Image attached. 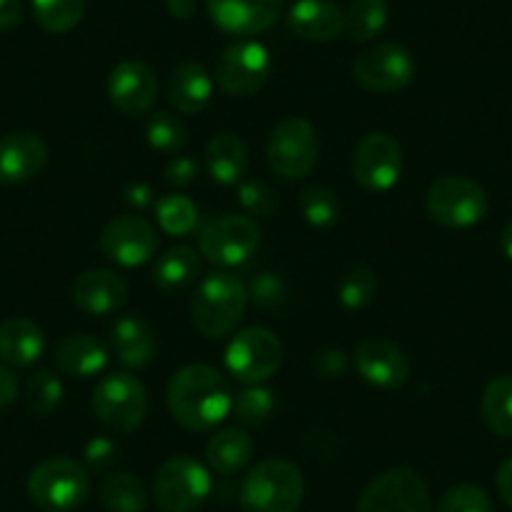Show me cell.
<instances>
[{"label": "cell", "instance_id": "obj_1", "mask_svg": "<svg viewBox=\"0 0 512 512\" xmlns=\"http://www.w3.org/2000/svg\"><path fill=\"white\" fill-rule=\"evenodd\" d=\"M234 392L224 374L209 364H186L166 387L171 417L184 430L209 432L231 415Z\"/></svg>", "mask_w": 512, "mask_h": 512}, {"label": "cell", "instance_id": "obj_2", "mask_svg": "<svg viewBox=\"0 0 512 512\" xmlns=\"http://www.w3.org/2000/svg\"><path fill=\"white\" fill-rule=\"evenodd\" d=\"M249 289L236 274L214 272L204 277L191 299V322L206 339L229 337L244 319Z\"/></svg>", "mask_w": 512, "mask_h": 512}, {"label": "cell", "instance_id": "obj_3", "mask_svg": "<svg viewBox=\"0 0 512 512\" xmlns=\"http://www.w3.org/2000/svg\"><path fill=\"white\" fill-rule=\"evenodd\" d=\"M302 497V470L284 457L256 462L239 485L241 512H297Z\"/></svg>", "mask_w": 512, "mask_h": 512}, {"label": "cell", "instance_id": "obj_4", "mask_svg": "<svg viewBox=\"0 0 512 512\" xmlns=\"http://www.w3.org/2000/svg\"><path fill=\"white\" fill-rule=\"evenodd\" d=\"M28 495L46 512H73L91 495V477L71 457H48L28 475Z\"/></svg>", "mask_w": 512, "mask_h": 512}, {"label": "cell", "instance_id": "obj_5", "mask_svg": "<svg viewBox=\"0 0 512 512\" xmlns=\"http://www.w3.org/2000/svg\"><path fill=\"white\" fill-rule=\"evenodd\" d=\"M91 407L103 427L128 435L144 425L149 395L144 382L131 372H111L98 379L93 387Z\"/></svg>", "mask_w": 512, "mask_h": 512}, {"label": "cell", "instance_id": "obj_6", "mask_svg": "<svg viewBox=\"0 0 512 512\" xmlns=\"http://www.w3.org/2000/svg\"><path fill=\"white\" fill-rule=\"evenodd\" d=\"M319 161V136L302 116H287L272 128L267 141V164L279 179H307Z\"/></svg>", "mask_w": 512, "mask_h": 512}, {"label": "cell", "instance_id": "obj_7", "mask_svg": "<svg viewBox=\"0 0 512 512\" xmlns=\"http://www.w3.org/2000/svg\"><path fill=\"white\" fill-rule=\"evenodd\" d=\"M425 209L445 229H470L487 214V194L467 176H440L427 189Z\"/></svg>", "mask_w": 512, "mask_h": 512}, {"label": "cell", "instance_id": "obj_8", "mask_svg": "<svg viewBox=\"0 0 512 512\" xmlns=\"http://www.w3.org/2000/svg\"><path fill=\"white\" fill-rule=\"evenodd\" d=\"M151 495L161 512H194L209 500L211 472L189 455L169 457L156 472Z\"/></svg>", "mask_w": 512, "mask_h": 512}, {"label": "cell", "instance_id": "obj_9", "mask_svg": "<svg viewBox=\"0 0 512 512\" xmlns=\"http://www.w3.org/2000/svg\"><path fill=\"white\" fill-rule=\"evenodd\" d=\"M262 244V229L249 214L211 219L199 234V254L216 267H241Z\"/></svg>", "mask_w": 512, "mask_h": 512}, {"label": "cell", "instance_id": "obj_10", "mask_svg": "<svg viewBox=\"0 0 512 512\" xmlns=\"http://www.w3.org/2000/svg\"><path fill=\"white\" fill-rule=\"evenodd\" d=\"M282 357V342H279V337L272 329L249 327L231 337L224 362L236 382L264 384L282 367Z\"/></svg>", "mask_w": 512, "mask_h": 512}, {"label": "cell", "instance_id": "obj_11", "mask_svg": "<svg viewBox=\"0 0 512 512\" xmlns=\"http://www.w3.org/2000/svg\"><path fill=\"white\" fill-rule=\"evenodd\" d=\"M357 512H435V505L422 475L410 467H395L364 487Z\"/></svg>", "mask_w": 512, "mask_h": 512}, {"label": "cell", "instance_id": "obj_12", "mask_svg": "<svg viewBox=\"0 0 512 512\" xmlns=\"http://www.w3.org/2000/svg\"><path fill=\"white\" fill-rule=\"evenodd\" d=\"M352 76L369 93H397L417 76V61L402 43L384 41L354 58Z\"/></svg>", "mask_w": 512, "mask_h": 512}, {"label": "cell", "instance_id": "obj_13", "mask_svg": "<svg viewBox=\"0 0 512 512\" xmlns=\"http://www.w3.org/2000/svg\"><path fill=\"white\" fill-rule=\"evenodd\" d=\"M405 169V154L395 136L372 131L357 144L352 154V176L364 191L384 194L395 189Z\"/></svg>", "mask_w": 512, "mask_h": 512}, {"label": "cell", "instance_id": "obj_14", "mask_svg": "<svg viewBox=\"0 0 512 512\" xmlns=\"http://www.w3.org/2000/svg\"><path fill=\"white\" fill-rule=\"evenodd\" d=\"M98 249L108 262L134 269L151 262L159 249V231L149 219L123 214L108 221L98 236Z\"/></svg>", "mask_w": 512, "mask_h": 512}, {"label": "cell", "instance_id": "obj_15", "mask_svg": "<svg viewBox=\"0 0 512 512\" xmlns=\"http://www.w3.org/2000/svg\"><path fill=\"white\" fill-rule=\"evenodd\" d=\"M272 76V56L259 41H239L221 53L216 86L231 98H249L262 91Z\"/></svg>", "mask_w": 512, "mask_h": 512}, {"label": "cell", "instance_id": "obj_16", "mask_svg": "<svg viewBox=\"0 0 512 512\" xmlns=\"http://www.w3.org/2000/svg\"><path fill=\"white\" fill-rule=\"evenodd\" d=\"M108 101L123 116H144L156 106L159 98V78L156 71L144 61L128 58L116 63L106 81Z\"/></svg>", "mask_w": 512, "mask_h": 512}, {"label": "cell", "instance_id": "obj_17", "mask_svg": "<svg viewBox=\"0 0 512 512\" xmlns=\"http://www.w3.org/2000/svg\"><path fill=\"white\" fill-rule=\"evenodd\" d=\"M354 369L377 390H397L410 379V359L405 349L382 337L364 339L354 349Z\"/></svg>", "mask_w": 512, "mask_h": 512}, {"label": "cell", "instance_id": "obj_18", "mask_svg": "<svg viewBox=\"0 0 512 512\" xmlns=\"http://www.w3.org/2000/svg\"><path fill=\"white\" fill-rule=\"evenodd\" d=\"M284 0H206L211 21L231 36H262L282 16Z\"/></svg>", "mask_w": 512, "mask_h": 512}, {"label": "cell", "instance_id": "obj_19", "mask_svg": "<svg viewBox=\"0 0 512 512\" xmlns=\"http://www.w3.org/2000/svg\"><path fill=\"white\" fill-rule=\"evenodd\" d=\"M48 161L46 141L31 131L0 136V184H23L36 179Z\"/></svg>", "mask_w": 512, "mask_h": 512}, {"label": "cell", "instance_id": "obj_20", "mask_svg": "<svg viewBox=\"0 0 512 512\" xmlns=\"http://www.w3.org/2000/svg\"><path fill=\"white\" fill-rule=\"evenodd\" d=\"M73 304L81 312L103 317L121 309L128 299V284L113 269H88L73 282Z\"/></svg>", "mask_w": 512, "mask_h": 512}, {"label": "cell", "instance_id": "obj_21", "mask_svg": "<svg viewBox=\"0 0 512 512\" xmlns=\"http://www.w3.org/2000/svg\"><path fill=\"white\" fill-rule=\"evenodd\" d=\"M289 31L309 43H329L344 31V11L334 0H297L289 8Z\"/></svg>", "mask_w": 512, "mask_h": 512}, {"label": "cell", "instance_id": "obj_22", "mask_svg": "<svg viewBox=\"0 0 512 512\" xmlns=\"http://www.w3.org/2000/svg\"><path fill=\"white\" fill-rule=\"evenodd\" d=\"M111 349L128 369H144L156 357V334L139 314H123L111 327Z\"/></svg>", "mask_w": 512, "mask_h": 512}, {"label": "cell", "instance_id": "obj_23", "mask_svg": "<svg viewBox=\"0 0 512 512\" xmlns=\"http://www.w3.org/2000/svg\"><path fill=\"white\" fill-rule=\"evenodd\" d=\"M46 352V334L33 319L8 317L0 322V359L8 367H31Z\"/></svg>", "mask_w": 512, "mask_h": 512}, {"label": "cell", "instance_id": "obj_24", "mask_svg": "<svg viewBox=\"0 0 512 512\" xmlns=\"http://www.w3.org/2000/svg\"><path fill=\"white\" fill-rule=\"evenodd\" d=\"M214 96V78L201 63L184 61L169 78V101L181 116H196Z\"/></svg>", "mask_w": 512, "mask_h": 512}, {"label": "cell", "instance_id": "obj_25", "mask_svg": "<svg viewBox=\"0 0 512 512\" xmlns=\"http://www.w3.org/2000/svg\"><path fill=\"white\" fill-rule=\"evenodd\" d=\"M53 359H56V367L68 377L88 379L106 369L108 349L101 339L91 334H68L58 342Z\"/></svg>", "mask_w": 512, "mask_h": 512}, {"label": "cell", "instance_id": "obj_26", "mask_svg": "<svg viewBox=\"0 0 512 512\" xmlns=\"http://www.w3.org/2000/svg\"><path fill=\"white\" fill-rule=\"evenodd\" d=\"M206 171L211 179L221 186H236L244 179V171L249 166V151H246L244 141L236 134H216L214 139L206 144L204 151Z\"/></svg>", "mask_w": 512, "mask_h": 512}, {"label": "cell", "instance_id": "obj_27", "mask_svg": "<svg viewBox=\"0 0 512 512\" xmlns=\"http://www.w3.org/2000/svg\"><path fill=\"white\" fill-rule=\"evenodd\" d=\"M201 254L191 246H171L154 262V284L166 294L184 292L186 287L199 282Z\"/></svg>", "mask_w": 512, "mask_h": 512}, {"label": "cell", "instance_id": "obj_28", "mask_svg": "<svg viewBox=\"0 0 512 512\" xmlns=\"http://www.w3.org/2000/svg\"><path fill=\"white\" fill-rule=\"evenodd\" d=\"M254 457V440L244 427H224L206 445V462L219 475H236Z\"/></svg>", "mask_w": 512, "mask_h": 512}, {"label": "cell", "instance_id": "obj_29", "mask_svg": "<svg viewBox=\"0 0 512 512\" xmlns=\"http://www.w3.org/2000/svg\"><path fill=\"white\" fill-rule=\"evenodd\" d=\"M482 420L492 435L510 440L512 437V374L490 379L480 402Z\"/></svg>", "mask_w": 512, "mask_h": 512}, {"label": "cell", "instance_id": "obj_30", "mask_svg": "<svg viewBox=\"0 0 512 512\" xmlns=\"http://www.w3.org/2000/svg\"><path fill=\"white\" fill-rule=\"evenodd\" d=\"M98 500L108 512H144L149 505V490L136 475L118 472L101 482Z\"/></svg>", "mask_w": 512, "mask_h": 512}, {"label": "cell", "instance_id": "obj_31", "mask_svg": "<svg viewBox=\"0 0 512 512\" xmlns=\"http://www.w3.org/2000/svg\"><path fill=\"white\" fill-rule=\"evenodd\" d=\"M387 21H390L387 0H352L349 11L344 13V31L354 41L367 43L387 28Z\"/></svg>", "mask_w": 512, "mask_h": 512}, {"label": "cell", "instance_id": "obj_32", "mask_svg": "<svg viewBox=\"0 0 512 512\" xmlns=\"http://www.w3.org/2000/svg\"><path fill=\"white\" fill-rule=\"evenodd\" d=\"M156 224L169 236H189L199 224V206L184 194H164L156 199Z\"/></svg>", "mask_w": 512, "mask_h": 512}, {"label": "cell", "instance_id": "obj_33", "mask_svg": "<svg viewBox=\"0 0 512 512\" xmlns=\"http://www.w3.org/2000/svg\"><path fill=\"white\" fill-rule=\"evenodd\" d=\"M274 407H277V395L267 384H244V390L234 395V402H231V415L239 425L256 427L264 425L274 415Z\"/></svg>", "mask_w": 512, "mask_h": 512}, {"label": "cell", "instance_id": "obj_34", "mask_svg": "<svg viewBox=\"0 0 512 512\" xmlns=\"http://www.w3.org/2000/svg\"><path fill=\"white\" fill-rule=\"evenodd\" d=\"M31 6L38 26L56 36L73 31L86 13V0H31Z\"/></svg>", "mask_w": 512, "mask_h": 512}, {"label": "cell", "instance_id": "obj_35", "mask_svg": "<svg viewBox=\"0 0 512 512\" xmlns=\"http://www.w3.org/2000/svg\"><path fill=\"white\" fill-rule=\"evenodd\" d=\"M63 400V382L51 369H36L26 382V407L33 417H48Z\"/></svg>", "mask_w": 512, "mask_h": 512}, {"label": "cell", "instance_id": "obj_36", "mask_svg": "<svg viewBox=\"0 0 512 512\" xmlns=\"http://www.w3.org/2000/svg\"><path fill=\"white\" fill-rule=\"evenodd\" d=\"M186 126L179 116L169 111L151 113L146 121V141L154 151L176 156L186 146Z\"/></svg>", "mask_w": 512, "mask_h": 512}, {"label": "cell", "instance_id": "obj_37", "mask_svg": "<svg viewBox=\"0 0 512 512\" xmlns=\"http://www.w3.org/2000/svg\"><path fill=\"white\" fill-rule=\"evenodd\" d=\"M299 209H302L304 221L314 229H329L339 221V199L334 191L324 189V186H307L299 194Z\"/></svg>", "mask_w": 512, "mask_h": 512}, {"label": "cell", "instance_id": "obj_38", "mask_svg": "<svg viewBox=\"0 0 512 512\" xmlns=\"http://www.w3.org/2000/svg\"><path fill=\"white\" fill-rule=\"evenodd\" d=\"M377 274L367 267H354L339 282V304L349 312H359L367 304H372L374 294H377Z\"/></svg>", "mask_w": 512, "mask_h": 512}, {"label": "cell", "instance_id": "obj_39", "mask_svg": "<svg viewBox=\"0 0 512 512\" xmlns=\"http://www.w3.org/2000/svg\"><path fill=\"white\" fill-rule=\"evenodd\" d=\"M435 512H495L492 510V500L482 487L470 485H455L440 497Z\"/></svg>", "mask_w": 512, "mask_h": 512}, {"label": "cell", "instance_id": "obj_40", "mask_svg": "<svg viewBox=\"0 0 512 512\" xmlns=\"http://www.w3.org/2000/svg\"><path fill=\"white\" fill-rule=\"evenodd\" d=\"M239 204L249 216H272L277 211V194L259 179H241L236 184Z\"/></svg>", "mask_w": 512, "mask_h": 512}, {"label": "cell", "instance_id": "obj_41", "mask_svg": "<svg viewBox=\"0 0 512 512\" xmlns=\"http://www.w3.org/2000/svg\"><path fill=\"white\" fill-rule=\"evenodd\" d=\"M246 289H249V302H254L256 307L262 309H274L279 304H284V299H287V284H284V279L279 274L272 272L256 274Z\"/></svg>", "mask_w": 512, "mask_h": 512}, {"label": "cell", "instance_id": "obj_42", "mask_svg": "<svg viewBox=\"0 0 512 512\" xmlns=\"http://www.w3.org/2000/svg\"><path fill=\"white\" fill-rule=\"evenodd\" d=\"M118 445L106 435H98L83 447V467L91 472H106L116 465Z\"/></svg>", "mask_w": 512, "mask_h": 512}, {"label": "cell", "instance_id": "obj_43", "mask_svg": "<svg viewBox=\"0 0 512 512\" xmlns=\"http://www.w3.org/2000/svg\"><path fill=\"white\" fill-rule=\"evenodd\" d=\"M196 176H199V161L191 156H171V161L166 164V181L171 186H189L194 184Z\"/></svg>", "mask_w": 512, "mask_h": 512}, {"label": "cell", "instance_id": "obj_44", "mask_svg": "<svg viewBox=\"0 0 512 512\" xmlns=\"http://www.w3.org/2000/svg\"><path fill=\"white\" fill-rule=\"evenodd\" d=\"M314 369H317L324 379L342 377V374L347 372V354L339 352V349H324V352H319L317 359H314Z\"/></svg>", "mask_w": 512, "mask_h": 512}, {"label": "cell", "instance_id": "obj_45", "mask_svg": "<svg viewBox=\"0 0 512 512\" xmlns=\"http://www.w3.org/2000/svg\"><path fill=\"white\" fill-rule=\"evenodd\" d=\"M123 196H126V204L136 206V209H139V211L154 209V204H156L154 189H151L149 184H144V181L128 184L126 191H123Z\"/></svg>", "mask_w": 512, "mask_h": 512}, {"label": "cell", "instance_id": "obj_46", "mask_svg": "<svg viewBox=\"0 0 512 512\" xmlns=\"http://www.w3.org/2000/svg\"><path fill=\"white\" fill-rule=\"evenodd\" d=\"M18 397V379L13 369L0 359V410L16 402Z\"/></svg>", "mask_w": 512, "mask_h": 512}, {"label": "cell", "instance_id": "obj_47", "mask_svg": "<svg viewBox=\"0 0 512 512\" xmlns=\"http://www.w3.org/2000/svg\"><path fill=\"white\" fill-rule=\"evenodd\" d=\"M23 21V3L21 0H0V33L13 31Z\"/></svg>", "mask_w": 512, "mask_h": 512}, {"label": "cell", "instance_id": "obj_48", "mask_svg": "<svg viewBox=\"0 0 512 512\" xmlns=\"http://www.w3.org/2000/svg\"><path fill=\"white\" fill-rule=\"evenodd\" d=\"M495 485H497V492H500L502 502H505L507 507H512V457H507V460L497 467Z\"/></svg>", "mask_w": 512, "mask_h": 512}, {"label": "cell", "instance_id": "obj_49", "mask_svg": "<svg viewBox=\"0 0 512 512\" xmlns=\"http://www.w3.org/2000/svg\"><path fill=\"white\" fill-rule=\"evenodd\" d=\"M196 8H199V0H166V11L176 21H189L196 13Z\"/></svg>", "mask_w": 512, "mask_h": 512}, {"label": "cell", "instance_id": "obj_50", "mask_svg": "<svg viewBox=\"0 0 512 512\" xmlns=\"http://www.w3.org/2000/svg\"><path fill=\"white\" fill-rule=\"evenodd\" d=\"M500 246L505 251V256L512 262V219L502 226V234H500Z\"/></svg>", "mask_w": 512, "mask_h": 512}]
</instances>
